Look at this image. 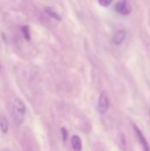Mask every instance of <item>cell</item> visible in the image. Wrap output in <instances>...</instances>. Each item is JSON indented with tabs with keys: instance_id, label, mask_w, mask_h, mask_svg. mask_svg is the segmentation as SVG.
Masks as SVG:
<instances>
[{
	"instance_id": "277c9868",
	"label": "cell",
	"mask_w": 150,
	"mask_h": 151,
	"mask_svg": "<svg viewBox=\"0 0 150 151\" xmlns=\"http://www.w3.org/2000/svg\"><path fill=\"white\" fill-rule=\"evenodd\" d=\"M133 130H134V132H135V134H136V135H137V138H138V140H139L141 145L142 148H143V150L150 151V146L149 144V142H148V141L146 140V138H145V136L143 135L142 132L138 128V127H137L136 125H133Z\"/></svg>"
},
{
	"instance_id": "8992f818",
	"label": "cell",
	"mask_w": 150,
	"mask_h": 151,
	"mask_svg": "<svg viewBox=\"0 0 150 151\" xmlns=\"http://www.w3.org/2000/svg\"><path fill=\"white\" fill-rule=\"evenodd\" d=\"M71 145L73 151H81L82 150V141L81 138L79 135H72L71 138Z\"/></svg>"
},
{
	"instance_id": "7a4b0ae2",
	"label": "cell",
	"mask_w": 150,
	"mask_h": 151,
	"mask_svg": "<svg viewBox=\"0 0 150 151\" xmlns=\"http://www.w3.org/2000/svg\"><path fill=\"white\" fill-rule=\"evenodd\" d=\"M110 107V96L106 91H103L97 103V111L101 114H105Z\"/></svg>"
},
{
	"instance_id": "5b68a950",
	"label": "cell",
	"mask_w": 150,
	"mask_h": 151,
	"mask_svg": "<svg viewBox=\"0 0 150 151\" xmlns=\"http://www.w3.org/2000/svg\"><path fill=\"white\" fill-rule=\"evenodd\" d=\"M126 37V30L119 29V30H118L114 34V35L112 37V42L115 45H121L124 42Z\"/></svg>"
},
{
	"instance_id": "8fae6325",
	"label": "cell",
	"mask_w": 150,
	"mask_h": 151,
	"mask_svg": "<svg viewBox=\"0 0 150 151\" xmlns=\"http://www.w3.org/2000/svg\"><path fill=\"white\" fill-rule=\"evenodd\" d=\"M61 132H62V136H63V140L64 141H65L66 140V137H67V131L65 129V128H62L61 129Z\"/></svg>"
},
{
	"instance_id": "6da1fadb",
	"label": "cell",
	"mask_w": 150,
	"mask_h": 151,
	"mask_svg": "<svg viewBox=\"0 0 150 151\" xmlns=\"http://www.w3.org/2000/svg\"><path fill=\"white\" fill-rule=\"evenodd\" d=\"M12 116L17 126H20L25 120L26 104L19 97H15L12 102Z\"/></svg>"
},
{
	"instance_id": "3957f363",
	"label": "cell",
	"mask_w": 150,
	"mask_h": 151,
	"mask_svg": "<svg viewBox=\"0 0 150 151\" xmlns=\"http://www.w3.org/2000/svg\"><path fill=\"white\" fill-rule=\"evenodd\" d=\"M114 9L118 14L123 15V16H126L132 12V7L127 1L117 2L114 5Z\"/></svg>"
},
{
	"instance_id": "4fadbf2b",
	"label": "cell",
	"mask_w": 150,
	"mask_h": 151,
	"mask_svg": "<svg viewBox=\"0 0 150 151\" xmlns=\"http://www.w3.org/2000/svg\"><path fill=\"white\" fill-rule=\"evenodd\" d=\"M0 71H1V65H0Z\"/></svg>"
},
{
	"instance_id": "30bf717a",
	"label": "cell",
	"mask_w": 150,
	"mask_h": 151,
	"mask_svg": "<svg viewBox=\"0 0 150 151\" xmlns=\"http://www.w3.org/2000/svg\"><path fill=\"white\" fill-rule=\"evenodd\" d=\"M111 0H100V1H98V4H100V5H102V6H103V7H107V6H109L110 4H111Z\"/></svg>"
},
{
	"instance_id": "9c48e42d",
	"label": "cell",
	"mask_w": 150,
	"mask_h": 151,
	"mask_svg": "<svg viewBox=\"0 0 150 151\" xmlns=\"http://www.w3.org/2000/svg\"><path fill=\"white\" fill-rule=\"evenodd\" d=\"M20 31L24 36V38L27 41H30L31 40V34H30V29H29V27L28 26H21L20 27Z\"/></svg>"
},
{
	"instance_id": "ba28073f",
	"label": "cell",
	"mask_w": 150,
	"mask_h": 151,
	"mask_svg": "<svg viewBox=\"0 0 150 151\" xmlns=\"http://www.w3.org/2000/svg\"><path fill=\"white\" fill-rule=\"evenodd\" d=\"M45 12H46V13H47L49 16H50L51 18L55 19H57V20H61V19H62L61 15H60L58 12H55L53 9L50 8V7H46V8H45Z\"/></svg>"
},
{
	"instance_id": "52a82bcc",
	"label": "cell",
	"mask_w": 150,
	"mask_h": 151,
	"mask_svg": "<svg viewBox=\"0 0 150 151\" xmlns=\"http://www.w3.org/2000/svg\"><path fill=\"white\" fill-rule=\"evenodd\" d=\"M0 130L3 134H7L9 130V122L6 116L0 112Z\"/></svg>"
},
{
	"instance_id": "7c38bea8",
	"label": "cell",
	"mask_w": 150,
	"mask_h": 151,
	"mask_svg": "<svg viewBox=\"0 0 150 151\" xmlns=\"http://www.w3.org/2000/svg\"><path fill=\"white\" fill-rule=\"evenodd\" d=\"M2 151H11V150H8V149H4Z\"/></svg>"
}]
</instances>
